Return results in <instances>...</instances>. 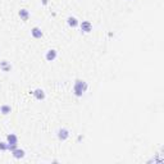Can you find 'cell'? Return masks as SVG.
Here are the masks:
<instances>
[{
    "label": "cell",
    "instance_id": "obj_6",
    "mask_svg": "<svg viewBox=\"0 0 164 164\" xmlns=\"http://www.w3.org/2000/svg\"><path fill=\"white\" fill-rule=\"evenodd\" d=\"M31 36L34 37V39H42V36H44V32L41 31V28L40 27H32L31 28Z\"/></svg>",
    "mask_w": 164,
    "mask_h": 164
},
{
    "label": "cell",
    "instance_id": "obj_14",
    "mask_svg": "<svg viewBox=\"0 0 164 164\" xmlns=\"http://www.w3.org/2000/svg\"><path fill=\"white\" fill-rule=\"evenodd\" d=\"M48 3H49V0H41V4L42 5H48Z\"/></svg>",
    "mask_w": 164,
    "mask_h": 164
},
{
    "label": "cell",
    "instance_id": "obj_2",
    "mask_svg": "<svg viewBox=\"0 0 164 164\" xmlns=\"http://www.w3.org/2000/svg\"><path fill=\"white\" fill-rule=\"evenodd\" d=\"M57 136L60 141H67L69 138V129L68 128H65V127H62L58 129V132H57Z\"/></svg>",
    "mask_w": 164,
    "mask_h": 164
},
{
    "label": "cell",
    "instance_id": "obj_4",
    "mask_svg": "<svg viewBox=\"0 0 164 164\" xmlns=\"http://www.w3.org/2000/svg\"><path fill=\"white\" fill-rule=\"evenodd\" d=\"M80 28H81V32H83V34H90L92 31V25L90 21H82L80 23Z\"/></svg>",
    "mask_w": 164,
    "mask_h": 164
},
{
    "label": "cell",
    "instance_id": "obj_13",
    "mask_svg": "<svg viewBox=\"0 0 164 164\" xmlns=\"http://www.w3.org/2000/svg\"><path fill=\"white\" fill-rule=\"evenodd\" d=\"M0 151H8V143L7 141H0Z\"/></svg>",
    "mask_w": 164,
    "mask_h": 164
},
{
    "label": "cell",
    "instance_id": "obj_5",
    "mask_svg": "<svg viewBox=\"0 0 164 164\" xmlns=\"http://www.w3.org/2000/svg\"><path fill=\"white\" fill-rule=\"evenodd\" d=\"M57 57H58V51L55 49H49L46 51V54H45L46 62H54V60L57 59Z\"/></svg>",
    "mask_w": 164,
    "mask_h": 164
},
{
    "label": "cell",
    "instance_id": "obj_8",
    "mask_svg": "<svg viewBox=\"0 0 164 164\" xmlns=\"http://www.w3.org/2000/svg\"><path fill=\"white\" fill-rule=\"evenodd\" d=\"M12 155H13V158H14V159H23V158L26 157V151H25L23 149L17 148L16 150H13V151H12Z\"/></svg>",
    "mask_w": 164,
    "mask_h": 164
},
{
    "label": "cell",
    "instance_id": "obj_7",
    "mask_svg": "<svg viewBox=\"0 0 164 164\" xmlns=\"http://www.w3.org/2000/svg\"><path fill=\"white\" fill-rule=\"evenodd\" d=\"M18 17L21 18V21H23V22H27V21L30 19L31 14H30V12H28L27 9L22 8V9H19V12H18Z\"/></svg>",
    "mask_w": 164,
    "mask_h": 164
},
{
    "label": "cell",
    "instance_id": "obj_12",
    "mask_svg": "<svg viewBox=\"0 0 164 164\" xmlns=\"http://www.w3.org/2000/svg\"><path fill=\"white\" fill-rule=\"evenodd\" d=\"M0 113H2L3 115H8L12 113V106L8 105V104H3L2 106H0Z\"/></svg>",
    "mask_w": 164,
    "mask_h": 164
},
{
    "label": "cell",
    "instance_id": "obj_9",
    "mask_svg": "<svg viewBox=\"0 0 164 164\" xmlns=\"http://www.w3.org/2000/svg\"><path fill=\"white\" fill-rule=\"evenodd\" d=\"M7 143L8 145H18V136L16 134L7 135Z\"/></svg>",
    "mask_w": 164,
    "mask_h": 164
},
{
    "label": "cell",
    "instance_id": "obj_10",
    "mask_svg": "<svg viewBox=\"0 0 164 164\" xmlns=\"http://www.w3.org/2000/svg\"><path fill=\"white\" fill-rule=\"evenodd\" d=\"M67 23H68V26L72 27V28H76V27H78V26H80L78 19L76 18V17H73V16H69V17L67 18Z\"/></svg>",
    "mask_w": 164,
    "mask_h": 164
},
{
    "label": "cell",
    "instance_id": "obj_1",
    "mask_svg": "<svg viewBox=\"0 0 164 164\" xmlns=\"http://www.w3.org/2000/svg\"><path fill=\"white\" fill-rule=\"evenodd\" d=\"M89 89V85H87L86 81L83 80H76L74 81V85H73V94L76 97H81L86 91Z\"/></svg>",
    "mask_w": 164,
    "mask_h": 164
},
{
    "label": "cell",
    "instance_id": "obj_3",
    "mask_svg": "<svg viewBox=\"0 0 164 164\" xmlns=\"http://www.w3.org/2000/svg\"><path fill=\"white\" fill-rule=\"evenodd\" d=\"M30 94L34 95V97H35L36 100H39V101H44V100H45V97H46L45 91H44L42 89H35L34 91H31Z\"/></svg>",
    "mask_w": 164,
    "mask_h": 164
},
{
    "label": "cell",
    "instance_id": "obj_11",
    "mask_svg": "<svg viewBox=\"0 0 164 164\" xmlns=\"http://www.w3.org/2000/svg\"><path fill=\"white\" fill-rule=\"evenodd\" d=\"M0 71H3V72H10V71H12V65H10L7 60H2V62H0Z\"/></svg>",
    "mask_w": 164,
    "mask_h": 164
}]
</instances>
